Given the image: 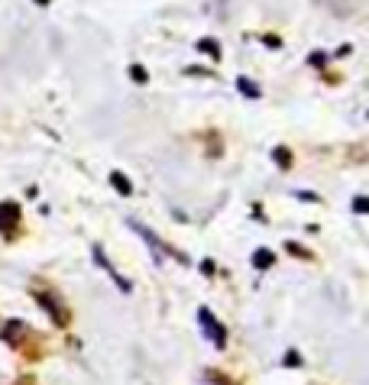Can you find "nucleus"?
<instances>
[{
  "mask_svg": "<svg viewBox=\"0 0 369 385\" xmlns=\"http://www.w3.org/2000/svg\"><path fill=\"white\" fill-rule=\"evenodd\" d=\"M198 321H201V327L208 330V337L214 340V346H224V340H227V334H224V327L214 321V314H210L208 307H201L198 311Z\"/></svg>",
  "mask_w": 369,
  "mask_h": 385,
  "instance_id": "nucleus-1",
  "label": "nucleus"
},
{
  "mask_svg": "<svg viewBox=\"0 0 369 385\" xmlns=\"http://www.w3.org/2000/svg\"><path fill=\"white\" fill-rule=\"evenodd\" d=\"M17 220H20V208H17L13 201H3V204H0V233L10 237L13 227H17Z\"/></svg>",
  "mask_w": 369,
  "mask_h": 385,
  "instance_id": "nucleus-2",
  "label": "nucleus"
},
{
  "mask_svg": "<svg viewBox=\"0 0 369 385\" xmlns=\"http://www.w3.org/2000/svg\"><path fill=\"white\" fill-rule=\"evenodd\" d=\"M36 301H39V305L46 307L52 317H55V324H65V321H69V317H65V311L59 307V301H55V298H49L46 292H36Z\"/></svg>",
  "mask_w": 369,
  "mask_h": 385,
  "instance_id": "nucleus-3",
  "label": "nucleus"
},
{
  "mask_svg": "<svg viewBox=\"0 0 369 385\" xmlns=\"http://www.w3.org/2000/svg\"><path fill=\"white\" fill-rule=\"evenodd\" d=\"M253 266H256V269H269V266H276V256H272L269 249H256V253H253Z\"/></svg>",
  "mask_w": 369,
  "mask_h": 385,
  "instance_id": "nucleus-4",
  "label": "nucleus"
},
{
  "mask_svg": "<svg viewBox=\"0 0 369 385\" xmlns=\"http://www.w3.org/2000/svg\"><path fill=\"white\" fill-rule=\"evenodd\" d=\"M20 334H26V327H23L20 321H10L7 330H3V340H7V343H17V337H20Z\"/></svg>",
  "mask_w": 369,
  "mask_h": 385,
  "instance_id": "nucleus-5",
  "label": "nucleus"
},
{
  "mask_svg": "<svg viewBox=\"0 0 369 385\" xmlns=\"http://www.w3.org/2000/svg\"><path fill=\"white\" fill-rule=\"evenodd\" d=\"M110 181H114V188H117L120 195H133L130 181H127V178H123V175H120V172H114V175H110Z\"/></svg>",
  "mask_w": 369,
  "mask_h": 385,
  "instance_id": "nucleus-6",
  "label": "nucleus"
},
{
  "mask_svg": "<svg viewBox=\"0 0 369 385\" xmlns=\"http://www.w3.org/2000/svg\"><path fill=\"white\" fill-rule=\"evenodd\" d=\"M130 78L136 81V84H146V81H150V75H146V69H140V65H133V69H130Z\"/></svg>",
  "mask_w": 369,
  "mask_h": 385,
  "instance_id": "nucleus-7",
  "label": "nucleus"
},
{
  "mask_svg": "<svg viewBox=\"0 0 369 385\" xmlns=\"http://www.w3.org/2000/svg\"><path fill=\"white\" fill-rule=\"evenodd\" d=\"M198 49H201V52H208V55H214V59H220V49H217V46H214L210 39H201V42H198Z\"/></svg>",
  "mask_w": 369,
  "mask_h": 385,
  "instance_id": "nucleus-8",
  "label": "nucleus"
},
{
  "mask_svg": "<svg viewBox=\"0 0 369 385\" xmlns=\"http://www.w3.org/2000/svg\"><path fill=\"white\" fill-rule=\"evenodd\" d=\"M240 91H243V94H250V98H256V94H260V91L253 88V81H246V78H240Z\"/></svg>",
  "mask_w": 369,
  "mask_h": 385,
  "instance_id": "nucleus-9",
  "label": "nucleus"
},
{
  "mask_svg": "<svg viewBox=\"0 0 369 385\" xmlns=\"http://www.w3.org/2000/svg\"><path fill=\"white\" fill-rule=\"evenodd\" d=\"M353 211L357 214H369V198H357L353 201Z\"/></svg>",
  "mask_w": 369,
  "mask_h": 385,
  "instance_id": "nucleus-10",
  "label": "nucleus"
},
{
  "mask_svg": "<svg viewBox=\"0 0 369 385\" xmlns=\"http://www.w3.org/2000/svg\"><path fill=\"white\" fill-rule=\"evenodd\" d=\"M276 159H279L282 165H289V152H285V149H276Z\"/></svg>",
  "mask_w": 369,
  "mask_h": 385,
  "instance_id": "nucleus-11",
  "label": "nucleus"
},
{
  "mask_svg": "<svg viewBox=\"0 0 369 385\" xmlns=\"http://www.w3.org/2000/svg\"><path fill=\"white\" fill-rule=\"evenodd\" d=\"M36 3H49V0H36Z\"/></svg>",
  "mask_w": 369,
  "mask_h": 385,
  "instance_id": "nucleus-12",
  "label": "nucleus"
}]
</instances>
